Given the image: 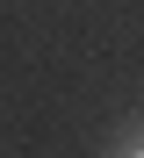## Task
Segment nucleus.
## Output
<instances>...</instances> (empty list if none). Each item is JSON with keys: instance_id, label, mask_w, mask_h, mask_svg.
I'll return each mask as SVG.
<instances>
[{"instance_id": "nucleus-1", "label": "nucleus", "mask_w": 144, "mask_h": 158, "mask_svg": "<svg viewBox=\"0 0 144 158\" xmlns=\"http://www.w3.org/2000/svg\"><path fill=\"white\" fill-rule=\"evenodd\" d=\"M108 158H144V122H130V129H123V137H115V144H108Z\"/></svg>"}]
</instances>
